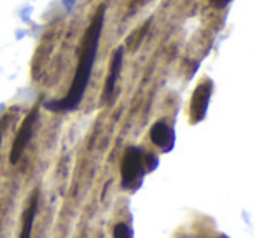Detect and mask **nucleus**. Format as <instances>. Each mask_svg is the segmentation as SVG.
I'll use <instances>...</instances> for the list:
<instances>
[{
    "mask_svg": "<svg viewBox=\"0 0 255 238\" xmlns=\"http://www.w3.org/2000/svg\"><path fill=\"white\" fill-rule=\"evenodd\" d=\"M37 200H39V195L33 193L28 209H26V212H25V217H23V230H21V237L19 238H30V235H32L33 219H35V214H37Z\"/></svg>",
    "mask_w": 255,
    "mask_h": 238,
    "instance_id": "0eeeda50",
    "label": "nucleus"
},
{
    "mask_svg": "<svg viewBox=\"0 0 255 238\" xmlns=\"http://www.w3.org/2000/svg\"><path fill=\"white\" fill-rule=\"evenodd\" d=\"M103 18H105V7L102 5V7H98L91 25L88 26V30H86V33H84V39H82V46H81V54H79L77 70H75L70 89H68V93L61 100H53V102L47 103L46 107L49 110L65 112V110H74L79 107L82 96H84L86 88H88L93 65H95V60H96L100 35H102V30H103Z\"/></svg>",
    "mask_w": 255,
    "mask_h": 238,
    "instance_id": "f257e3e1",
    "label": "nucleus"
},
{
    "mask_svg": "<svg viewBox=\"0 0 255 238\" xmlns=\"http://www.w3.org/2000/svg\"><path fill=\"white\" fill-rule=\"evenodd\" d=\"M229 2H231V0H210V4H212L213 7H219V9L226 7Z\"/></svg>",
    "mask_w": 255,
    "mask_h": 238,
    "instance_id": "9d476101",
    "label": "nucleus"
},
{
    "mask_svg": "<svg viewBox=\"0 0 255 238\" xmlns=\"http://www.w3.org/2000/svg\"><path fill=\"white\" fill-rule=\"evenodd\" d=\"M123 56H124V49L123 47H117L112 54V61H110V72H109V77H107L105 82V91H103V100L109 102L112 98L114 91H116V82L119 79V72L121 67H123Z\"/></svg>",
    "mask_w": 255,
    "mask_h": 238,
    "instance_id": "423d86ee",
    "label": "nucleus"
},
{
    "mask_svg": "<svg viewBox=\"0 0 255 238\" xmlns=\"http://www.w3.org/2000/svg\"><path fill=\"white\" fill-rule=\"evenodd\" d=\"M150 140L154 142V146H157L161 151L168 153V151H171V147H173L175 133L164 121H157V123H154L152 128H150Z\"/></svg>",
    "mask_w": 255,
    "mask_h": 238,
    "instance_id": "39448f33",
    "label": "nucleus"
},
{
    "mask_svg": "<svg viewBox=\"0 0 255 238\" xmlns=\"http://www.w3.org/2000/svg\"><path fill=\"white\" fill-rule=\"evenodd\" d=\"M147 28H149V21H147L143 26H140V28L136 30V32L133 33V35L129 37V39H128V46L131 47V49H136V47H138V44L142 42L143 35L147 33Z\"/></svg>",
    "mask_w": 255,
    "mask_h": 238,
    "instance_id": "6e6552de",
    "label": "nucleus"
},
{
    "mask_svg": "<svg viewBox=\"0 0 255 238\" xmlns=\"http://www.w3.org/2000/svg\"><path fill=\"white\" fill-rule=\"evenodd\" d=\"M112 237L114 238H133L131 228L128 226L126 223H117L112 230Z\"/></svg>",
    "mask_w": 255,
    "mask_h": 238,
    "instance_id": "1a4fd4ad",
    "label": "nucleus"
},
{
    "mask_svg": "<svg viewBox=\"0 0 255 238\" xmlns=\"http://www.w3.org/2000/svg\"><path fill=\"white\" fill-rule=\"evenodd\" d=\"M212 91H213V84H212V81H208V79L199 82L198 88L194 89L192 98H191V121L192 123H199L205 119Z\"/></svg>",
    "mask_w": 255,
    "mask_h": 238,
    "instance_id": "20e7f679",
    "label": "nucleus"
},
{
    "mask_svg": "<svg viewBox=\"0 0 255 238\" xmlns=\"http://www.w3.org/2000/svg\"><path fill=\"white\" fill-rule=\"evenodd\" d=\"M147 170V153L138 147H128L121 161V179L126 189H136Z\"/></svg>",
    "mask_w": 255,
    "mask_h": 238,
    "instance_id": "f03ea898",
    "label": "nucleus"
},
{
    "mask_svg": "<svg viewBox=\"0 0 255 238\" xmlns=\"http://www.w3.org/2000/svg\"><path fill=\"white\" fill-rule=\"evenodd\" d=\"M37 116H39V109L35 107V109H33L32 112H28V116L23 119L18 133H16L14 142H12V147H11V163H18V160L21 158L25 147L28 146L30 139H32V135H33V128H35Z\"/></svg>",
    "mask_w": 255,
    "mask_h": 238,
    "instance_id": "7ed1b4c3",
    "label": "nucleus"
}]
</instances>
